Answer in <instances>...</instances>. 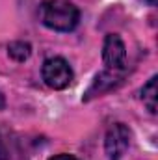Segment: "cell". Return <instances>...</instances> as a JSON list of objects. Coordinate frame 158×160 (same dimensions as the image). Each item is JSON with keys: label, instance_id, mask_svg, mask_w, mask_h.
<instances>
[{"label": "cell", "instance_id": "obj_9", "mask_svg": "<svg viewBox=\"0 0 158 160\" xmlns=\"http://www.w3.org/2000/svg\"><path fill=\"white\" fill-rule=\"evenodd\" d=\"M48 160H80V158H77L75 155H67V153H60V155H54V157H50Z\"/></svg>", "mask_w": 158, "mask_h": 160}, {"label": "cell", "instance_id": "obj_1", "mask_svg": "<svg viewBox=\"0 0 158 160\" xmlns=\"http://www.w3.org/2000/svg\"><path fill=\"white\" fill-rule=\"evenodd\" d=\"M39 19L54 32H73L80 22V11L69 0H43L39 6Z\"/></svg>", "mask_w": 158, "mask_h": 160}, {"label": "cell", "instance_id": "obj_8", "mask_svg": "<svg viewBox=\"0 0 158 160\" xmlns=\"http://www.w3.org/2000/svg\"><path fill=\"white\" fill-rule=\"evenodd\" d=\"M7 54H9L11 60L22 63V62H26V60L30 58V54H32V45H30L28 41H13V43L7 45Z\"/></svg>", "mask_w": 158, "mask_h": 160}, {"label": "cell", "instance_id": "obj_4", "mask_svg": "<svg viewBox=\"0 0 158 160\" xmlns=\"http://www.w3.org/2000/svg\"><path fill=\"white\" fill-rule=\"evenodd\" d=\"M102 62L106 69L125 71L126 69V47L117 34H108L102 43Z\"/></svg>", "mask_w": 158, "mask_h": 160}, {"label": "cell", "instance_id": "obj_3", "mask_svg": "<svg viewBox=\"0 0 158 160\" xmlns=\"http://www.w3.org/2000/svg\"><path fill=\"white\" fill-rule=\"evenodd\" d=\"M132 132L125 123H114L104 136V151L108 160H121L126 149L130 147Z\"/></svg>", "mask_w": 158, "mask_h": 160}, {"label": "cell", "instance_id": "obj_7", "mask_svg": "<svg viewBox=\"0 0 158 160\" xmlns=\"http://www.w3.org/2000/svg\"><path fill=\"white\" fill-rule=\"evenodd\" d=\"M156 77H151L147 80V84L141 88V101L147 106V110L151 114H156L158 110V88H156Z\"/></svg>", "mask_w": 158, "mask_h": 160}, {"label": "cell", "instance_id": "obj_6", "mask_svg": "<svg viewBox=\"0 0 158 160\" xmlns=\"http://www.w3.org/2000/svg\"><path fill=\"white\" fill-rule=\"evenodd\" d=\"M0 160H28L17 138L7 132H0Z\"/></svg>", "mask_w": 158, "mask_h": 160}, {"label": "cell", "instance_id": "obj_5", "mask_svg": "<svg viewBox=\"0 0 158 160\" xmlns=\"http://www.w3.org/2000/svg\"><path fill=\"white\" fill-rule=\"evenodd\" d=\"M126 71V69H125ZM125 71H112V69H106L102 73H99L95 80L91 82V86L87 88L86 95H84V101H91L93 97H101L112 89H116L117 86L123 84L125 80Z\"/></svg>", "mask_w": 158, "mask_h": 160}, {"label": "cell", "instance_id": "obj_11", "mask_svg": "<svg viewBox=\"0 0 158 160\" xmlns=\"http://www.w3.org/2000/svg\"><path fill=\"white\" fill-rule=\"evenodd\" d=\"M145 2H149L151 6H156V0H145Z\"/></svg>", "mask_w": 158, "mask_h": 160}, {"label": "cell", "instance_id": "obj_10", "mask_svg": "<svg viewBox=\"0 0 158 160\" xmlns=\"http://www.w3.org/2000/svg\"><path fill=\"white\" fill-rule=\"evenodd\" d=\"M6 108V97L2 95V91H0V110H4Z\"/></svg>", "mask_w": 158, "mask_h": 160}, {"label": "cell", "instance_id": "obj_2", "mask_svg": "<svg viewBox=\"0 0 158 160\" xmlns=\"http://www.w3.org/2000/svg\"><path fill=\"white\" fill-rule=\"evenodd\" d=\"M41 75H43L45 84L52 89H65L75 78V73H73L69 62L60 56L45 60L43 67H41Z\"/></svg>", "mask_w": 158, "mask_h": 160}]
</instances>
